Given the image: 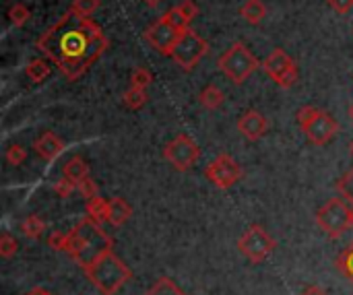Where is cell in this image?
I'll return each instance as SVG.
<instances>
[{"label":"cell","mask_w":353,"mask_h":295,"mask_svg":"<svg viewBox=\"0 0 353 295\" xmlns=\"http://www.w3.org/2000/svg\"><path fill=\"white\" fill-rule=\"evenodd\" d=\"M103 29L91 19L66 10L35 41V48L68 81L81 79L108 50Z\"/></svg>","instance_id":"1"},{"label":"cell","mask_w":353,"mask_h":295,"mask_svg":"<svg viewBox=\"0 0 353 295\" xmlns=\"http://www.w3.org/2000/svg\"><path fill=\"white\" fill-rule=\"evenodd\" d=\"M112 246H114V240L103 232V227L95 223L93 219L85 217L68 232V242H66L64 252L81 269H85L93 258H97L103 250Z\"/></svg>","instance_id":"2"},{"label":"cell","mask_w":353,"mask_h":295,"mask_svg":"<svg viewBox=\"0 0 353 295\" xmlns=\"http://www.w3.org/2000/svg\"><path fill=\"white\" fill-rule=\"evenodd\" d=\"M81 271L87 275L91 285L101 295H116L132 279V271L114 252V246L103 250L97 258H93Z\"/></svg>","instance_id":"3"},{"label":"cell","mask_w":353,"mask_h":295,"mask_svg":"<svg viewBox=\"0 0 353 295\" xmlns=\"http://www.w3.org/2000/svg\"><path fill=\"white\" fill-rule=\"evenodd\" d=\"M219 70L234 83V85H242L246 83L259 68H263V64L259 62V58L248 50V45H244L242 41H234L217 60Z\"/></svg>","instance_id":"4"},{"label":"cell","mask_w":353,"mask_h":295,"mask_svg":"<svg viewBox=\"0 0 353 295\" xmlns=\"http://www.w3.org/2000/svg\"><path fill=\"white\" fill-rule=\"evenodd\" d=\"M314 221L331 240H339L347 230L353 227V207L341 196L329 199L316 211Z\"/></svg>","instance_id":"5"},{"label":"cell","mask_w":353,"mask_h":295,"mask_svg":"<svg viewBox=\"0 0 353 295\" xmlns=\"http://www.w3.org/2000/svg\"><path fill=\"white\" fill-rule=\"evenodd\" d=\"M275 238L259 223H252L246 227V232L238 238V250L240 254L252 263V265H261L265 263L273 252H275Z\"/></svg>","instance_id":"6"},{"label":"cell","mask_w":353,"mask_h":295,"mask_svg":"<svg viewBox=\"0 0 353 295\" xmlns=\"http://www.w3.org/2000/svg\"><path fill=\"white\" fill-rule=\"evenodd\" d=\"M209 52V43L205 41V37H201L194 29H184L180 31L170 58L182 68V70H192L194 66H199V62L207 56Z\"/></svg>","instance_id":"7"},{"label":"cell","mask_w":353,"mask_h":295,"mask_svg":"<svg viewBox=\"0 0 353 295\" xmlns=\"http://www.w3.org/2000/svg\"><path fill=\"white\" fill-rule=\"evenodd\" d=\"M163 159L178 172L192 170L201 159V147L186 132H180L163 147Z\"/></svg>","instance_id":"8"},{"label":"cell","mask_w":353,"mask_h":295,"mask_svg":"<svg viewBox=\"0 0 353 295\" xmlns=\"http://www.w3.org/2000/svg\"><path fill=\"white\" fill-rule=\"evenodd\" d=\"M263 70L281 87V89H292L298 79H300V68L298 64L292 60V56L288 52H283L281 48H275L263 62Z\"/></svg>","instance_id":"9"},{"label":"cell","mask_w":353,"mask_h":295,"mask_svg":"<svg viewBox=\"0 0 353 295\" xmlns=\"http://www.w3.org/2000/svg\"><path fill=\"white\" fill-rule=\"evenodd\" d=\"M205 178L217 188V190H230L232 186H236L242 178V167L240 163L228 155L221 153L219 157H215L207 167H205Z\"/></svg>","instance_id":"10"},{"label":"cell","mask_w":353,"mask_h":295,"mask_svg":"<svg viewBox=\"0 0 353 295\" xmlns=\"http://www.w3.org/2000/svg\"><path fill=\"white\" fill-rule=\"evenodd\" d=\"M302 130H304L306 139H308L314 147H325V145H329V143L339 134L341 126H339V122H337L329 112L321 110L319 116H316L312 122H308Z\"/></svg>","instance_id":"11"},{"label":"cell","mask_w":353,"mask_h":295,"mask_svg":"<svg viewBox=\"0 0 353 295\" xmlns=\"http://www.w3.org/2000/svg\"><path fill=\"white\" fill-rule=\"evenodd\" d=\"M178 35H180V31H176V29H174L172 25H168L163 19H159V21H155V23L145 31V41H147L155 52H159V54H163V56H170V52H172V48H174Z\"/></svg>","instance_id":"12"},{"label":"cell","mask_w":353,"mask_h":295,"mask_svg":"<svg viewBox=\"0 0 353 295\" xmlns=\"http://www.w3.org/2000/svg\"><path fill=\"white\" fill-rule=\"evenodd\" d=\"M267 130H269V120L259 110H248L238 118V132L250 143L261 141L267 134Z\"/></svg>","instance_id":"13"},{"label":"cell","mask_w":353,"mask_h":295,"mask_svg":"<svg viewBox=\"0 0 353 295\" xmlns=\"http://www.w3.org/2000/svg\"><path fill=\"white\" fill-rule=\"evenodd\" d=\"M33 149H35V153L39 155V159H43L46 163H52V161H56V159L62 155L64 143L60 141V136H58L56 132L46 130V132L33 143Z\"/></svg>","instance_id":"14"},{"label":"cell","mask_w":353,"mask_h":295,"mask_svg":"<svg viewBox=\"0 0 353 295\" xmlns=\"http://www.w3.org/2000/svg\"><path fill=\"white\" fill-rule=\"evenodd\" d=\"M62 176L79 186L85 178H89V165H87V161L81 155H74V157H70L62 165Z\"/></svg>","instance_id":"15"},{"label":"cell","mask_w":353,"mask_h":295,"mask_svg":"<svg viewBox=\"0 0 353 295\" xmlns=\"http://www.w3.org/2000/svg\"><path fill=\"white\" fill-rule=\"evenodd\" d=\"M130 217H132V207H130L124 199L116 196V199L110 201V219H108L110 225L122 227Z\"/></svg>","instance_id":"16"},{"label":"cell","mask_w":353,"mask_h":295,"mask_svg":"<svg viewBox=\"0 0 353 295\" xmlns=\"http://www.w3.org/2000/svg\"><path fill=\"white\" fill-rule=\"evenodd\" d=\"M85 213H87L89 219H93L95 223L103 225L110 219V201H105V199H101L97 194L95 199H91V201L85 203Z\"/></svg>","instance_id":"17"},{"label":"cell","mask_w":353,"mask_h":295,"mask_svg":"<svg viewBox=\"0 0 353 295\" xmlns=\"http://www.w3.org/2000/svg\"><path fill=\"white\" fill-rule=\"evenodd\" d=\"M199 101H201V105H203L205 110L215 112V110H219V108L225 103V93H223L215 83H209V85L199 93Z\"/></svg>","instance_id":"18"},{"label":"cell","mask_w":353,"mask_h":295,"mask_svg":"<svg viewBox=\"0 0 353 295\" xmlns=\"http://www.w3.org/2000/svg\"><path fill=\"white\" fill-rule=\"evenodd\" d=\"M240 17L250 25H259L267 17V6L263 0H246L240 6Z\"/></svg>","instance_id":"19"},{"label":"cell","mask_w":353,"mask_h":295,"mask_svg":"<svg viewBox=\"0 0 353 295\" xmlns=\"http://www.w3.org/2000/svg\"><path fill=\"white\" fill-rule=\"evenodd\" d=\"M50 72H52V62H50L48 58H35V60H31V62L25 66V74H27V79L33 81V83L46 81V79L50 77Z\"/></svg>","instance_id":"20"},{"label":"cell","mask_w":353,"mask_h":295,"mask_svg":"<svg viewBox=\"0 0 353 295\" xmlns=\"http://www.w3.org/2000/svg\"><path fill=\"white\" fill-rule=\"evenodd\" d=\"M21 234L29 240H39L46 234V221L39 215H27L21 225H19Z\"/></svg>","instance_id":"21"},{"label":"cell","mask_w":353,"mask_h":295,"mask_svg":"<svg viewBox=\"0 0 353 295\" xmlns=\"http://www.w3.org/2000/svg\"><path fill=\"white\" fill-rule=\"evenodd\" d=\"M122 101L128 110H141L147 101H149V95H147V89H141V87H128L122 95Z\"/></svg>","instance_id":"22"},{"label":"cell","mask_w":353,"mask_h":295,"mask_svg":"<svg viewBox=\"0 0 353 295\" xmlns=\"http://www.w3.org/2000/svg\"><path fill=\"white\" fill-rule=\"evenodd\" d=\"M145 295H188L186 292H182L170 277H161L149 292Z\"/></svg>","instance_id":"23"},{"label":"cell","mask_w":353,"mask_h":295,"mask_svg":"<svg viewBox=\"0 0 353 295\" xmlns=\"http://www.w3.org/2000/svg\"><path fill=\"white\" fill-rule=\"evenodd\" d=\"M168 25H172L176 31H184V29H188L190 27V21L180 12V8L178 6H174V8H170L163 17H161Z\"/></svg>","instance_id":"24"},{"label":"cell","mask_w":353,"mask_h":295,"mask_svg":"<svg viewBox=\"0 0 353 295\" xmlns=\"http://www.w3.org/2000/svg\"><path fill=\"white\" fill-rule=\"evenodd\" d=\"M6 17H8V21H10L12 27H23L29 21L31 12H29V8L25 4H12L8 8V14Z\"/></svg>","instance_id":"25"},{"label":"cell","mask_w":353,"mask_h":295,"mask_svg":"<svg viewBox=\"0 0 353 295\" xmlns=\"http://www.w3.org/2000/svg\"><path fill=\"white\" fill-rule=\"evenodd\" d=\"M153 83V72L145 66H137L130 74V85L132 87H141V89H149V85Z\"/></svg>","instance_id":"26"},{"label":"cell","mask_w":353,"mask_h":295,"mask_svg":"<svg viewBox=\"0 0 353 295\" xmlns=\"http://www.w3.org/2000/svg\"><path fill=\"white\" fill-rule=\"evenodd\" d=\"M4 157H6L8 165H14V167L17 165H23L27 161V149L21 147V145H17V143H12V145H8Z\"/></svg>","instance_id":"27"},{"label":"cell","mask_w":353,"mask_h":295,"mask_svg":"<svg viewBox=\"0 0 353 295\" xmlns=\"http://www.w3.org/2000/svg\"><path fill=\"white\" fill-rule=\"evenodd\" d=\"M17 252H19V242H17V238H12L8 232H4V234L0 236V256H2V258H12Z\"/></svg>","instance_id":"28"},{"label":"cell","mask_w":353,"mask_h":295,"mask_svg":"<svg viewBox=\"0 0 353 295\" xmlns=\"http://www.w3.org/2000/svg\"><path fill=\"white\" fill-rule=\"evenodd\" d=\"M337 190H339L341 199H345L353 207V167L347 174H343V178L337 182Z\"/></svg>","instance_id":"29"},{"label":"cell","mask_w":353,"mask_h":295,"mask_svg":"<svg viewBox=\"0 0 353 295\" xmlns=\"http://www.w3.org/2000/svg\"><path fill=\"white\" fill-rule=\"evenodd\" d=\"M99 8V0H72L70 10L81 17H91Z\"/></svg>","instance_id":"30"},{"label":"cell","mask_w":353,"mask_h":295,"mask_svg":"<svg viewBox=\"0 0 353 295\" xmlns=\"http://www.w3.org/2000/svg\"><path fill=\"white\" fill-rule=\"evenodd\" d=\"M337 267H339V271L353 281V244L339 256V261H337Z\"/></svg>","instance_id":"31"},{"label":"cell","mask_w":353,"mask_h":295,"mask_svg":"<svg viewBox=\"0 0 353 295\" xmlns=\"http://www.w3.org/2000/svg\"><path fill=\"white\" fill-rule=\"evenodd\" d=\"M66 242H68V232L56 230V232H52V234L48 236V246H50L52 250H56V252H64V250H66Z\"/></svg>","instance_id":"32"},{"label":"cell","mask_w":353,"mask_h":295,"mask_svg":"<svg viewBox=\"0 0 353 295\" xmlns=\"http://www.w3.org/2000/svg\"><path fill=\"white\" fill-rule=\"evenodd\" d=\"M77 192H79L85 201H91V199H95V196L99 194V188H97V184L93 182V178L89 176V178H85V180L77 186Z\"/></svg>","instance_id":"33"},{"label":"cell","mask_w":353,"mask_h":295,"mask_svg":"<svg viewBox=\"0 0 353 295\" xmlns=\"http://www.w3.org/2000/svg\"><path fill=\"white\" fill-rule=\"evenodd\" d=\"M319 108H314V105H304V108H300L298 110V114H296V122H298V126L300 128H304L308 122H312L316 116H319Z\"/></svg>","instance_id":"34"},{"label":"cell","mask_w":353,"mask_h":295,"mask_svg":"<svg viewBox=\"0 0 353 295\" xmlns=\"http://www.w3.org/2000/svg\"><path fill=\"white\" fill-rule=\"evenodd\" d=\"M54 192H56L60 199H68V196H72V194L77 192V184L70 182L68 178H62V180H58V182L54 184Z\"/></svg>","instance_id":"35"},{"label":"cell","mask_w":353,"mask_h":295,"mask_svg":"<svg viewBox=\"0 0 353 295\" xmlns=\"http://www.w3.org/2000/svg\"><path fill=\"white\" fill-rule=\"evenodd\" d=\"M178 8H180V12L192 23L196 17H199V12H201V8H199V4L194 2V0H182L180 4H178Z\"/></svg>","instance_id":"36"},{"label":"cell","mask_w":353,"mask_h":295,"mask_svg":"<svg viewBox=\"0 0 353 295\" xmlns=\"http://www.w3.org/2000/svg\"><path fill=\"white\" fill-rule=\"evenodd\" d=\"M327 2H329V6H331L335 12H339V14H347L353 8V0H327Z\"/></svg>","instance_id":"37"},{"label":"cell","mask_w":353,"mask_h":295,"mask_svg":"<svg viewBox=\"0 0 353 295\" xmlns=\"http://www.w3.org/2000/svg\"><path fill=\"white\" fill-rule=\"evenodd\" d=\"M300 295H329L321 285H316V283H310V285H306L302 292H300Z\"/></svg>","instance_id":"38"},{"label":"cell","mask_w":353,"mask_h":295,"mask_svg":"<svg viewBox=\"0 0 353 295\" xmlns=\"http://www.w3.org/2000/svg\"><path fill=\"white\" fill-rule=\"evenodd\" d=\"M25 295H54L50 289H46V287H35V289H31V292H27Z\"/></svg>","instance_id":"39"},{"label":"cell","mask_w":353,"mask_h":295,"mask_svg":"<svg viewBox=\"0 0 353 295\" xmlns=\"http://www.w3.org/2000/svg\"><path fill=\"white\" fill-rule=\"evenodd\" d=\"M143 2H145V4H147L149 8H155V6H159V4H161L163 0H143Z\"/></svg>","instance_id":"40"},{"label":"cell","mask_w":353,"mask_h":295,"mask_svg":"<svg viewBox=\"0 0 353 295\" xmlns=\"http://www.w3.org/2000/svg\"><path fill=\"white\" fill-rule=\"evenodd\" d=\"M347 114H350V120H352V122H353V103H352V105H350V112H347Z\"/></svg>","instance_id":"41"},{"label":"cell","mask_w":353,"mask_h":295,"mask_svg":"<svg viewBox=\"0 0 353 295\" xmlns=\"http://www.w3.org/2000/svg\"><path fill=\"white\" fill-rule=\"evenodd\" d=\"M350 151H352V155H353V141L350 143Z\"/></svg>","instance_id":"42"}]
</instances>
